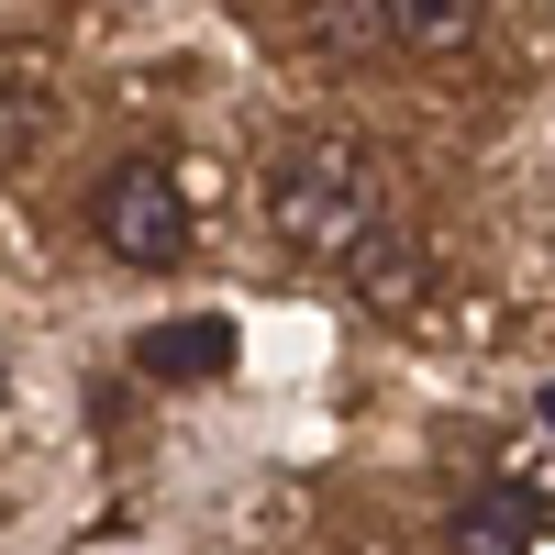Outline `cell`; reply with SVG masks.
I'll return each mask as SVG.
<instances>
[{
  "label": "cell",
  "mask_w": 555,
  "mask_h": 555,
  "mask_svg": "<svg viewBox=\"0 0 555 555\" xmlns=\"http://www.w3.org/2000/svg\"><path fill=\"white\" fill-rule=\"evenodd\" d=\"M267 234L289 256L345 267L378 234V167H366V145H345V133H289V145L267 156Z\"/></svg>",
  "instance_id": "1"
},
{
  "label": "cell",
  "mask_w": 555,
  "mask_h": 555,
  "mask_svg": "<svg viewBox=\"0 0 555 555\" xmlns=\"http://www.w3.org/2000/svg\"><path fill=\"white\" fill-rule=\"evenodd\" d=\"M89 234L122 267H178L190 256V190H178L167 156H122L101 190H89Z\"/></svg>",
  "instance_id": "2"
},
{
  "label": "cell",
  "mask_w": 555,
  "mask_h": 555,
  "mask_svg": "<svg viewBox=\"0 0 555 555\" xmlns=\"http://www.w3.org/2000/svg\"><path fill=\"white\" fill-rule=\"evenodd\" d=\"M234 322L222 311H167V322H145V334H133V366H145V378H167V389H201V378H222V366H234Z\"/></svg>",
  "instance_id": "3"
},
{
  "label": "cell",
  "mask_w": 555,
  "mask_h": 555,
  "mask_svg": "<svg viewBox=\"0 0 555 555\" xmlns=\"http://www.w3.org/2000/svg\"><path fill=\"white\" fill-rule=\"evenodd\" d=\"M444 555H544V500L533 489H467L444 512Z\"/></svg>",
  "instance_id": "4"
},
{
  "label": "cell",
  "mask_w": 555,
  "mask_h": 555,
  "mask_svg": "<svg viewBox=\"0 0 555 555\" xmlns=\"http://www.w3.org/2000/svg\"><path fill=\"white\" fill-rule=\"evenodd\" d=\"M366 23H378V44H400V56H467L489 0H366Z\"/></svg>",
  "instance_id": "5"
},
{
  "label": "cell",
  "mask_w": 555,
  "mask_h": 555,
  "mask_svg": "<svg viewBox=\"0 0 555 555\" xmlns=\"http://www.w3.org/2000/svg\"><path fill=\"white\" fill-rule=\"evenodd\" d=\"M345 278H356V300H366V311H400L411 289H423V245H411L400 222H378V234L345 256Z\"/></svg>",
  "instance_id": "6"
},
{
  "label": "cell",
  "mask_w": 555,
  "mask_h": 555,
  "mask_svg": "<svg viewBox=\"0 0 555 555\" xmlns=\"http://www.w3.org/2000/svg\"><path fill=\"white\" fill-rule=\"evenodd\" d=\"M12 156H34V78L12 67Z\"/></svg>",
  "instance_id": "7"
},
{
  "label": "cell",
  "mask_w": 555,
  "mask_h": 555,
  "mask_svg": "<svg viewBox=\"0 0 555 555\" xmlns=\"http://www.w3.org/2000/svg\"><path fill=\"white\" fill-rule=\"evenodd\" d=\"M533 423H544V434H555V378H544V400H533Z\"/></svg>",
  "instance_id": "8"
}]
</instances>
